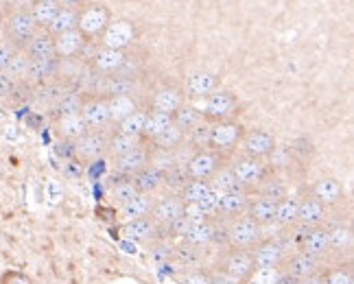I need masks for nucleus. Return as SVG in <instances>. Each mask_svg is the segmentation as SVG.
I'll use <instances>...</instances> for the list:
<instances>
[{
    "instance_id": "393cba45",
    "label": "nucleus",
    "mask_w": 354,
    "mask_h": 284,
    "mask_svg": "<svg viewBox=\"0 0 354 284\" xmlns=\"http://www.w3.org/2000/svg\"><path fill=\"white\" fill-rule=\"evenodd\" d=\"M317 267H319V258L317 256H310V254H297L287 263V274L299 278V280H306L313 278L317 274Z\"/></svg>"
},
{
    "instance_id": "de8ad7c7",
    "label": "nucleus",
    "mask_w": 354,
    "mask_h": 284,
    "mask_svg": "<svg viewBox=\"0 0 354 284\" xmlns=\"http://www.w3.org/2000/svg\"><path fill=\"white\" fill-rule=\"evenodd\" d=\"M186 138V133L182 131V129H177L173 123L160 133V136H156L153 138V142H156V146L158 149H165V151H169V149H175L177 144H182V140Z\"/></svg>"
},
{
    "instance_id": "c03bdc74",
    "label": "nucleus",
    "mask_w": 354,
    "mask_h": 284,
    "mask_svg": "<svg viewBox=\"0 0 354 284\" xmlns=\"http://www.w3.org/2000/svg\"><path fill=\"white\" fill-rule=\"evenodd\" d=\"M210 191L208 180H188L182 186V201L184 204H197V201Z\"/></svg>"
},
{
    "instance_id": "a19ab883",
    "label": "nucleus",
    "mask_w": 354,
    "mask_h": 284,
    "mask_svg": "<svg viewBox=\"0 0 354 284\" xmlns=\"http://www.w3.org/2000/svg\"><path fill=\"white\" fill-rule=\"evenodd\" d=\"M297 208H299V201L295 197H284L276 204V216L274 221L282 223V225H291L297 221Z\"/></svg>"
},
{
    "instance_id": "3c124183",
    "label": "nucleus",
    "mask_w": 354,
    "mask_h": 284,
    "mask_svg": "<svg viewBox=\"0 0 354 284\" xmlns=\"http://www.w3.org/2000/svg\"><path fill=\"white\" fill-rule=\"evenodd\" d=\"M261 197L278 204L280 199L287 197V186H284V182H280V180H269L261 186Z\"/></svg>"
},
{
    "instance_id": "69168bd1",
    "label": "nucleus",
    "mask_w": 354,
    "mask_h": 284,
    "mask_svg": "<svg viewBox=\"0 0 354 284\" xmlns=\"http://www.w3.org/2000/svg\"><path fill=\"white\" fill-rule=\"evenodd\" d=\"M37 3H59V0H31V5H37Z\"/></svg>"
},
{
    "instance_id": "2eb2a0df",
    "label": "nucleus",
    "mask_w": 354,
    "mask_h": 284,
    "mask_svg": "<svg viewBox=\"0 0 354 284\" xmlns=\"http://www.w3.org/2000/svg\"><path fill=\"white\" fill-rule=\"evenodd\" d=\"M86 37L81 35L79 31H68L64 35L55 37V53H57V59L66 61V59H75L77 55H81L86 48Z\"/></svg>"
},
{
    "instance_id": "e433bc0d",
    "label": "nucleus",
    "mask_w": 354,
    "mask_h": 284,
    "mask_svg": "<svg viewBox=\"0 0 354 284\" xmlns=\"http://www.w3.org/2000/svg\"><path fill=\"white\" fill-rule=\"evenodd\" d=\"M90 131L88 123L84 120L81 114H75V116H66V118H59V133L66 138V140H79L81 136H86Z\"/></svg>"
},
{
    "instance_id": "9d476101",
    "label": "nucleus",
    "mask_w": 354,
    "mask_h": 284,
    "mask_svg": "<svg viewBox=\"0 0 354 284\" xmlns=\"http://www.w3.org/2000/svg\"><path fill=\"white\" fill-rule=\"evenodd\" d=\"M232 173L234 178L239 180V184L245 188V191H252L258 184H263L265 180V167L261 160H254V158H241L232 164Z\"/></svg>"
},
{
    "instance_id": "7c9ffc66",
    "label": "nucleus",
    "mask_w": 354,
    "mask_h": 284,
    "mask_svg": "<svg viewBox=\"0 0 354 284\" xmlns=\"http://www.w3.org/2000/svg\"><path fill=\"white\" fill-rule=\"evenodd\" d=\"M212 234H214V223L203 219L197 223H190L188 232L184 234V240H186V245L203 247V245H208V243H212Z\"/></svg>"
},
{
    "instance_id": "0e129e2a",
    "label": "nucleus",
    "mask_w": 354,
    "mask_h": 284,
    "mask_svg": "<svg viewBox=\"0 0 354 284\" xmlns=\"http://www.w3.org/2000/svg\"><path fill=\"white\" fill-rule=\"evenodd\" d=\"M62 7H71V9H81V5H84V0H59Z\"/></svg>"
},
{
    "instance_id": "79ce46f5",
    "label": "nucleus",
    "mask_w": 354,
    "mask_h": 284,
    "mask_svg": "<svg viewBox=\"0 0 354 284\" xmlns=\"http://www.w3.org/2000/svg\"><path fill=\"white\" fill-rule=\"evenodd\" d=\"M147 114L149 112H145V110H136L125 120H120V123H118V131L125 133V136H131V138H140L142 136V129H145Z\"/></svg>"
},
{
    "instance_id": "bb28decb",
    "label": "nucleus",
    "mask_w": 354,
    "mask_h": 284,
    "mask_svg": "<svg viewBox=\"0 0 354 284\" xmlns=\"http://www.w3.org/2000/svg\"><path fill=\"white\" fill-rule=\"evenodd\" d=\"M158 232V225L151 216H140V219H131L122 225V234L129 240H147Z\"/></svg>"
},
{
    "instance_id": "5701e85b",
    "label": "nucleus",
    "mask_w": 354,
    "mask_h": 284,
    "mask_svg": "<svg viewBox=\"0 0 354 284\" xmlns=\"http://www.w3.org/2000/svg\"><path fill=\"white\" fill-rule=\"evenodd\" d=\"M328 247V234H326V227H317L310 225L308 232L302 234V254H310V256H319L326 254Z\"/></svg>"
},
{
    "instance_id": "603ef678",
    "label": "nucleus",
    "mask_w": 354,
    "mask_h": 284,
    "mask_svg": "<svg viewBox=\"0 0 354 284\" xmlns=\"http://www.w3.org/2000/svg\"><path fill=\"white\" fill-rule=\"evenodd\" d=\"M280 276V267H265V269H254L252 276L245 284H276Z\"/></svg>"
},
{
    "instance_id": "c756f323",
    "label": "nucleus",
    "mask_w": 354,
    "mask_h": 284,
    "mask_svg": "<svg viewBox=\"0 0 354 284\" xmlns=\"http://www.w3.org/2000/svg\"><path fill=\"white\" fill-rule=\"evenodd\" d=\"M171 120H173V125H175L177 129H182L184 133H188L195 125L201 123V120H203V114H201V110H197L195 105H186V103H182V105L177 107V110L171 114Z\"/></svg>"
},
{
    "instance_id": "dca6fc26",
    "label": "nucleus",
    "mask_w": 354,
    "mask_h": 284,
    "mask_svg": "<svg viewBox=\"0 0 354 284\" xmlns=\"http://www.w3.org/2000/svg\"><path fill=\"white\" fill-rule=\"evenodd\" d=\"M81 116L88 123V127H103L110 123V112H107V99L105 97H90L84 101Z\"/></svg>"
},
{
    "instance_id": "c9c22d12",
    "label": "nucleus",
    "mask_w": 354,
    "mask_h": 284,
    "mask_svg": "<svg viewBox=\"0 0 354 284\" xmlns=\"http://www.w3.org/2000/svg\"><path fill=\"white\" fill-rule=\"evenodd\" d=\"M138 110L133 97H110L107 99V112H110V123H120L129 114Z\"/></svg>"
},
{
    "instance_id": "5fc2aeb1",
    "label": "nucleus",
    "mask_w": 354,
    "mask_h": 284,
    "mask_svg": "<svg viewBox=\"0 0 354 284\" xmlns=\"http://www.w3.org/2000/svg\"><path fill=\"white\" fill-rule=\"evenodd\" d=\"M219 197H221V195L210 188V191L197 201V208L203 212V216H206V219H208V214L216 212V208H219Z\"/></svg>"
},
{
    "instance_id": "412c9836",
    "label": "nucleus",
    "mask_w": 354,
    "mask_h": 284,
    "mask_svg": "<svg viewBox=\"0 0 354 284\" xmlns=\"http://www.w3.org/2000/svg\"><path fill=\"white\" fill-rule=\"evenodd\" d=\"M212 191H216L219 195H225V193H248L245 188L239 184V180L234 178L232 173V167H219L208 180Z\"/></svg>"
},
{
    "instance_id": "6e6d98bb",
    "label": "nucleus",
    "mask_w": 354,
    "mask_h": 284,
    "mask_svg": "<svg viewBox=\"0 0 354 284\" xmlns=\"http://www.w3.org/2000/svg\"><path fill=\"white\" fill-rule=\"evenodd\" d=\"M322 284H354V278H352V269L350 267H342V269H335L328 276L322 280Z\"/></svg>"
},
{
    "instance_id": "4d7b16f0",
    "label": "nucleus",
    "mask_w": 354,
    "mask_h": 284,
    "mask_svg": "<svg viewBox=\"0 0 354 284\" xmlns=\"http://www.w3.org/2000/svg\"><path fill=\"white\" fill-rule=\"evenodd\" d=\"M0 284H33V280L26 276L24 272H16V269H9L3 276H0Z\"/></svg>"
},
{
    "instance_id": "f03ea898",
    "label": "nucleus",
    "mask_w": 354,
    "mask_h": 284,
    "mask_svg": "<svg viewBox=\"0 0 354 284\" xmlns=\"http://www.w3.org/2000/svg\"><path fill=\"white\" fill-rule=\"evenodd\" d=\"M110 22H112L110 7H105L101 3H94V5L79 9L77 31L86 37V42H90V39L101 37V33L107 29V24H110Z\"/></svg>"
},
{
    "instance_id": "0eeeda50",
    "label": "nucleus",
    "mask_w": 354,
    "mask_h": 284,
    "mask_svg": "<svg viewBox=\"0 0 354 284\" xmlns=\"http://www.w3.org/2000/svg\"><path fill=\"white\" fill-rule=\"evenodd\" d=\"M241 144H243L245 158H254V160L269 158L276 151V138H274V133H269L267 129H252L248 133H243Z\"/></svg>"
},
{
    "instance_id": "4c0bfd02",
    "label": "nucleus",
    "mask_w": 354,
    "mask_h": 284,
    "mask_svg": "<svg viewBox=\"0 0 354 284\" xmlns=\"http://www.w3.org/2000/svg\"><path fill=\"white\" fill-rule=\"evenodd\" d=\"M173 123L169 114H160V112H149L147 120H145V129H142V136L145 140H153L156 136H160L169 125Z\"/></svg>"
},
{
    "instance_id": "58836bf2",
    "label": "nucleus",
    "mask_w": 354,
    "mask_h": 284,
    "mask_svg": "<svg viewBox=\"0 0 354 284\" xmlns=\"http://www.w3.org/2000/svg\"><path fill=\"white\" fill-rule=\"evenodd\" d=\"M62 5L59 3H37V5H31L29 11H31V16L37 24V29H46V26L55 20V16L59 13Z\"/></svg>"
},
{
    "instance_id": "4be33fe9",
    "label": "nucleus",
    "mask_w": 354,
    "mask_h": 284,
    "mask_svg": "<svg viewBox=\"0 0 354 284\" xmlns=\"http://www.w3.org/2000/svg\"><path fill=\"white\" fill-rule=\"evenodd\" d=\"M219 88V79L212 73H193L186 79V94L190 97H210Z\"/></svg>"
},
{
    "instance_id": "052dcab7",
    "label": "nucleus",
    "mask_w": 354,
    "mask_h": 284,
    "mask_svg": "<svg viewBox=\"0 0 354 284\" xmlns=\"http://www.w3.org/2000/svg\"><path fill=\"white\" fill-rule=\"evenodd\" d=\"M13 88H16V81H11L5 73H0V99L11 97Z\"/></svg>"
},
{
    "instance_id": "ddd939ff",
    "label": "nucleus",
    "mask_w": 354,
    "mask_h": 284,
    "mask_svg": "<svg viewBox=\"0 0 354 284\" xmlns=\"http://www.w3.org/2000/svg\"><path fill=\"white\" fill-rule=\"evenodd\" d=\"M127 57V53L125 50H114V48H105L101 46L97 53L92 55L90 59V68L92 70H97V73H103V75H114L122 61H125Z\"/></svg>"
},
{
    "instance_id": "9b49d317",
    "label": "nucleus",
    "mask_w": 354,
    "mask_h": 284,
    "mask_svg": "<svg viewBox=\"0 0 354 284\" xmlns=\"http://www.w3.org/2000/svg\"><path fill=\"white\" fill-rule=\"evenodd\" d=\"M107 151V138L99 131H88L86 136L75 140V158L77 160H99Z\"/></svg>"
},
{
    "instance_id": "338daca9",
    "label": "nucleus",
    "mask_w": 354,
    "mask_h": 284,
    "mask_svg": "<svg viewBox=\"0 0 354 284\" xmlns=\"http://www.w3.org/2000/svg\"><path fill=\"white\" fill-rule=\"evenodd\" d=\"M13 3H16V0H0V7H9Z\"/></svg>"
},
{
    "instance_id": "423d86ee",
    "label": "nucleus",
    "mask_w": 354,
    "mask_h": 284,
    "mask_svg": "<svg viewBox=\"0 0 354 284\" xmlns=\"http://www.w3.org/2000/svg\"><path fill=\"white\" fill-rule=\"evenodd\" d=\"M261 238V225L254 223L250 216H236L234 223L227 227V245L236 249L254 247Z\"/></svg>"
},
{
    "instance_id": "864d4df0",
    "label": "nucleus",
    "mask_w": 354,
    "mask_h": 284,
    "mask_svg": "<svg viewBox=\"0 0 354 284\" xmlns=\"http://www.w3.org/2000/svg\"><path fill=\"white\" fill-rule=\"evenodd\" d=\"M188 227H190V219L182 214V216H177L175 221H171L169 225L160 227V229H165V234L171 236V238H177V236H182V238H184V234L188 232Z\"/></svg>"
},
{
    "instance_id": "39448f33",
    "label": "nucleus",
    "mask_w": 354,
    "mask_h": 284,
    "mask_svg": "<svg viewBox=\"0 0 354 284\" xmlns=\"http://www.w3.org/2000/svg\"><path fill=\"white\" fill-rule=\"evenodd\" d=\"M243 127L234 120H221V123H212L210 127V142L208 146L212 151L221 153V151H230V149H234L241 138H243Z\"/></svg>"
},
{
    "instance_id": "7ed1b4c3",
    "label": "nucleus",
    "mask_w": 354,
    "mask_h": 284,
    "mask_svg": "<svg viewBox=\"0 0 354 284\" xmlns=\"http://www.w3.org/2000/svg\"><path fill=\"white\" fill-rule=\"evenodd\" d=\"M254 256L248 249H232L219 265V274H223L230 282L245 284L254 272Z\"/></svg>"
},
{
    "instance_id": "6e6552de",
    "label": "nucleus",
    "mask_w": 354,
    "mask_h": 284,
    "mask_svg": "<svg viewBox=\"0 0 354 284\" xmlns=\"http://www.w3.org/2000/svg\"><path fill=\"white\" fill-rule=\"evenodd\" d=\"M221 167V153L212 151V149H201L190 155L186 164V178L190 180H210V175Z\"/></svg>"
},
{
    "instance_id": "2f4dec72",
    "label": "nucleus",
    "mask_w": 354,
    "mask_h": 284,
    "mask_svg": "<svg viewBox=\"0 0 354 284\" xmlns=\"http://www.w3.org/2000/svg\"><path fill=\"white\" fill-rule=\"evenodd\" d=\"M84 97L79 94V90H73V88H68L64 94H62V99L55 103V116L57 118H66V116H75V114H81V107H84Z\"/></svg>"
},
{
    "instance_id": "aec40b11",
    "label": "nucleus",
    "mask_w": 354,
    "mask_h": 284,
    "mask_svg": "<svg viewBox=\"0 0 354 284\" xmlns=\"http://www.w3.org/2000/svg\"><path fill=\"white\" fill-rule=\"evenodd\" d=\"M184 103V94L180 88H175V86H167V88H162L156 92V97L151 101V107H153V112H160V114H173L177 107H180Z\"/></svg>"
},
{
    "instance_id": "b1692460",
    "label": "nucleus",
    "mask_w": 354,
    "mask_h": 284,
    "mask_svg": "<svg viewBox=\"0 0 354 284\" xmlns=\"http://www.w3.org/2000/svg\"><path fill=\"white\" fill-rule=\"evenodd\" d=\"M136 191H138L140 195H149L158 191V188L165 184V171H160L156 167H145L140 173H136L131 178Z\"/></svg>"
},
{
    "instance_id": "49530a36",
    "label": "nucleus",
    "mask_w": 354,
    "mask_h": 284,
    "mask_svg": "<svg viewBox=\"0 0 354 284\" xmlns=\"http://www.w3.org/2000/svg\"><path fill=\"white\" fill-rule=\"evenodd\" d=\"M140 193L136 191V186H133V182H131V178H122V180H118L114 186H112V199L116 201V204H120V206H125L127 201H131L133 197H138Z\"/></svg>"
},
{
    "instance_id": "a18cd8bd",
    "label": "nucleus",
    "mask_w": 354,
    "mask_h": 284,
    "mask_svg": "<svg viewBox=\"0 0 354 284\" xmlns=\"http://www.w3.org/2000/svg\"><path fill=\"white\" fill-rule=\"evenodd\" d=\"M138 138H131V136H125V133H120L116 131L114 136L107 140V151H110L114 158H120V155H125L127 151H131L133 146H138Z\"/></svg>"
},
{
    "instance_id": "6ab92c4d",
    "label": "nucleus",
    "mask_w": 354,
    "mask_h": 284,
    "mask_svg": "<svg viewBox=\"0 0 354 284\" xmlns=\"http://www.w3.org/2000/svg\"><path fill=\"white\" fill-rule=\"evenodd\" d=\"M282 254H284V249H282V245H280L278 240H265V243H261V245H258L252 252V256H254V267L256 269L278 267L282 263Z\"/></svg>"
},
{
    "instance_id": "680f3d73",
    "label": "nucleus",
    "mask_w": 354,
    "mask_h": 284,
    "mask_svg": "<svg viewBox=\"0 0 354 284\" xmlns=\"http://www.w3.org/2000/svg\"><path fill=\"white\" fill-rule=\"evenodd\" d=\"M182 284H210V278L201 276V274H193V276H188Z\"/></svg>"
},
{
    "instance_id": "c85d7f7f",
    "label": "nucleus",
    "mask_w": 354,
    "mask_h": 284,
    "mask_svg": "<svg viewBox=\"0 0 354 284\" xmlns=\"http://www.w3.org/2000/svg\"><path fill=\"white\" fill-rule=\"evenodd\" d=\"M136 88H138V84H136L133 77H125V75H107L105 79V99L110 97H131V94L136 92Z\"/></svg>"
},
{
    "instance_id": "e2e57ef3",
    "label": "nucleus",
    "mask_w": 354,
    "mask_h": 284,
    "mask_svg": "<svg viewBox=\"0 0 354 284\" xmlns=\"http://www.w3.org/2000/svg\"><path fill=\"white\" fill-rule=\"evenodd\" d=\"M276 284H302V280H299V278H295V276H291V274H287V272H284V274H280V276H278Z\"/></svg>"
},
{
    "instance_id": "f257e3e1",
    "label": "nucleus",
    "mask_w": 354,
    "mask_h": 284,
    "mask_svg": "<svg viewBox=\"0 0 354 284\" xmlns=\"http://www.w3.org/2000/svg\"><path fill=\"white\" fill-rule=\"evenodd\" d=\"M37 24L31 16L29 7L13 9L9 16L5 18V42L11 44L16 50H24L26 44L31 42L33 35L37 33Z\"/></svg>"
},
{
    "instance_id": "20e7f679",
    "label": "nucleus",
    "mask_w": 354,
    "mask_h": 284,
    "mask_svg": "<svg viewBox=\"0 0 354 284\" xmlns=\"http://www.w3.org/2000/svg\"><path fill=\"white\" fill-rule=\"evenodd\" d=\"M236 97L232 92L227 90H216L212 92L208 101H206V107H203V120L206 123H221V120H230V116H232L236 112Z\"/></svg>"
},
{
    "instance_id": "cd10ccee",
    "label": "nucleus",
    "mask_w": 354,
    "mask_h": 284,
    "mask_svg": "<svg viewBox=\"0 0 354 284\" xmlns=\"http://www.w3.org/2000/svg\"><path fill=\"white\" fill-rule=\"evenodd\" d=\"M344 197V188L337 180L333 178H324L315 184V191H313V199H317L322 206H333L339 199Z\"/></svg>"
},
{
    "instance_id": "a878e982",
    "label": "nucleus",
    "mask_w": 354,
    "mask_h": 284,
    "mask_svg": "<svg viewBox=\"0 0 354 284\" xmlns=\"http://www.w3.org/2000/svg\"><path fill=\"white\" fill-rule=\"evenodd\" d=\"M77 22H79V9L62 7L59 13L55 16V20H53L44 31L53 37H57V35H64L68 31H77Z\"/></svg>"
},
{
    "instance_id": "72a5a7b5",
    "label": "nucleus",
    "mask_w": 354,
    "mask_h": 284,
    "mask_svg": "<svg viewBox=\"0 0 354 284\" xmlns=\"http://www.w3.org/2000/svg\"><path fill=\"white\" fill-rule=\"evenodd\" d=\"M326 214V206H322L317 199H304L299 201V208H297V221L310 227V225H317Z\"/></svg>"
},
{
    "instance_id": "bf43d9fd",
    "label": "nucleus",
    "mask_w": 354,
    "mask_h": 284,
    "mask_svg": "<svg viewBox=\"0 0 354 284\" xmlns=\"http://www.w3.org/2000/svg\"><path fill=\"white\" fill-rule=\"evenodd\" d=\"M16 48H13L11 44H7V42H0V73H5V68L9 66V61H11V57L16 55Z\"/></svg>"
},
{
    "instance_id": "f3484780",
    "label": "nucleus",
    "mask_w": 354,
    "mask_h": 284,
    "mask_svg": "<svg viewBox=\"0 0 354 284\" xmlns=\"http://www.w3.org/2000/svg\"><path fill=\"white\" fill-rule=\"evenodd\" d=\"M149 162V153L145 146H133L131 151H127L125 155L116 158V171L125 178H133L136 173H140Z\"/></svg>"
},
{
    "instance_id": "f8f14e48",
    "label": "nucleus",
    "mask_w": 354,
    "mask_h": 284,
    "mask_svg": "<svg viewBox=\"0 0 354 284\" xmlns=\"http://www.w3.org/2000/svg\"><path fill=\"white\" fill-rule=\"evenodd\" d=\"M182 214H184V201L180 197H162L151 206V212H149V216L153 219L158 229L169 225L171 221H175L177 216H182Z\"/></svg>"
},
{
    "instance_id": "09e8293b",
    "label": "nucleus",
    "mask_w": 354,
    "mask_h": 284,
    "mask_svg": "<svg viewBox=\"0 0 354 284\" xmlns=\"http://www.w3.org/2000/svg\"><path fill=\"white\" fill-rule=\"evenodd\" d=\"M210 127L212 123H206V120H201L199 125H195L193 129H190L186 133L188 142L193 144L197 151H201V149H208V142H210Z\"/></svg>"
},
{
    "instance_id": "ea45409f",
    "label": "nucleus",
    "mask_w": 354,
    "mask_h": 284,
    "mask_svg": "<svg viewBox=\"0 0 354 284\" xmlns=\"http://www.w3.org/2000/svg\"><path fill=\"white\" fill-rule=\"evenodd\" d=\"M326 234H328V247L330 249H346L352 243V229L344 223H335L326 227Z\"/></svg>"
},
{
    "instance_id": "a211bd4d",
    "label": "nucleus",
    "mask_w": 354,
    "mask_h": 284,
    "mask_svg": "<svg viewBox=\"0 0 354 284\" xmlns=\"http://www.w3.org/2000/svg\"><path fill=\"white\" fill-rule=\"evenodd\" d=\"M59 75V59H29V70L26 79L35 86H42Z\"/></svg>"
},
{
    "instance_id": "774afa93",
    "label": "nucleus",
    "mask_w": 354,
    "mask_h": 284,
    "mask_svg": "<svg viewBox=\"0 0 354 284\" xmlns=\"http://www.w3.org/2000/svg\"><path fill=\"white\" fill-rule=\"evenodd\" d=\"M0 24H3V13H0Z\"/></svg>"
},
{
    "instance_id": "4468645a",
    "label": "nucleus",
    "mask_w": 354,
    "mask_h": 284,
    "mask_svg": "<svg viewBox=\"0 0 354 284\" xmlns=\"http://www.w3.org/2000/svg\"><path fill=\"white\" fill-rule=\"evenodd\" d=\"M29 59H57V53H55V37L48 35L46 31L39 29L33 39L26 48L22 50Z\"/></svg>"
},
{
    "instance_id": "1a4fd4ad",
    "label": "nucleus",
    "mask_w": 354,
    "mask_h": 284,
    "mask_svg": "<svg viewBox=\"0 0 354 284\" xmlns=\"http://www.w3.org/2000/svg\"><path fill=\"white\" fill-rule=\"evenodd\" d=\"M136 37V26L129 20H112L107 24V29L101 33V44L105 48H114V50H125Z\"/></svg>"
},
{
    "instance_id": "13d9d810",
    "label": "nucleus",
    "mask_w": 354,
    "mask_h": 284,
    "mask_svg": "<svg viewBox=\"0 0 354 284\" xmlns=\"http://www.w3.org/2000/svg\"><path fill=\"white\" fill-rule=\"evenodd\" d=\"M177 258L186 261V265H195L199 261V249L193 245H184V247L177 249Z\"/></svg>"
},
{
    "instance_id": "37998d69",
    "label": "nucleus",
    "mask_w": 354,
    "mask_h": 284,
    "mask_svg": "<svg viewBox=\"0 0 354 284\" xmlns=\"http://www.w3.org/2000/svg\"><path fill=\"white\" fill-rule=\"evenodd\" d=\"M151 206H153L151 199H149L147 195H138V197H133L131 201H127V204L122 206V216H125L127 221L140 219V216H149Z\"/></svg>"
},
{
    "instance_id": "8fccbe9b",
    "label": "nucleus",
    "mask_w": 354,
    "mask_h": 284,
    "mask_svg": "<svg viewBox=\"0 0 354 284\" xmlns=\"http://www.w3.org/2000/svg\"><path fill=\"white\" fill-rule=\"evenodd\" d=\"M26 70H29V57H26L22 50H18L5 68V75L11 81H20V79H26Z\"/></svg>"
},
{
    "instance_id": "f704fd0d",
    "label": "nucleus",
    "mask_w": 354,
    "mask_h": 284,
    "mask_svg": "<svg viewBox=\"0 0 354 284\" xmlns=\"http://www.w3.org/2000/svg\"><path fill=\"white\" fill-rule=\"evenodd\" d=\"M248 204H250L248 193H225L219 197V208H216V212L227 214V216H239L248 210Z\"/></svg>"
},
{
    "instance_id": "473e14b6",
    "label": "nucleus",
    "mask_w": 354,
    "mask_h": 284,
    "mask_svg": "<svg viewBox=\"0 0 354 284\" xmlns=\"http://www.w3.org/2000/svg\"><path fill=\"white\" fill-rule=\"evenodd\" d=\"M245 212H248L245 216H250L254 223L265 225V223L274 221V216H276V204H274V201H269V199L258 197L256 201H250L248 210H245Z\"/></svg>"
}]
</instances>
